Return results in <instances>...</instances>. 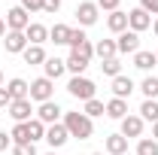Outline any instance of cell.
<instances>
[{
	"mask_svg": "<svg viewBox=\"0 0 158 155\" xmlns=\"http://www.w3.org/2000/svg\"><path fill=\"white\" fill-rule=\"evenodd\" d=\"M91 55H94V46L85 40L82 46H76V49H70V58H67V70L73 73V76H82L85 73V67L91 64Z\"/></svg>",
	"mask_w": 158,
	"mask_h": 155,
	"instance_id": "6da1fadb",
	"label": "cell"
},
{
	"mask_svg": "<svg viewBox=\"0 0 158 155\" xmlns=\"http://www.w3.org/2000/svg\"><path fill=\"white\" fill-rule=\"evenodd\" d=\"M64 128L70 131V137H79V140H88L94 134V125L85 113H64Z\"/></svg>",
	"mask_w": 158,
	"mask_h": 155,
	"instance_id": "7a4b0ae2",
	"label": "cell"
},
{
	"mask_svg": "<svg viewBox=\"0 0 158 155\" xmlns=\"http://www.w3.org/2000/svg\"><path fill=\"white\" fill-rule=\"evenodd\" d=\"M67 91H70L73 97H79V100L85 103V100H91V97H94L98 85H94V82H91L88 76H73L70 82H67Z\"/></svg>",
	"mask_w": 158,
	"mask_h": 155,
	"instance_id": "3957f363",
	"label": "cell"
},
{
	"mask_svg": "<svg viewBox=\"0 0 158 155\" xmlns=\"http://www.w3.org/2000/svg\"><path fill=\"white\" fill-rule=\"evenodd\" d=\"M52 91H55V82L46 76H40L31 82V100H37V103H46V100H52Z\"/></svg>",
	"mask_w": 158,
	"mask_h": 155,
	"instance_id": "277c9868",
	"label": "cell"
},
{
	"mask_svg": "<svg viewBox=\"0 0 158 155\" xmlns=\"http://www.w3.org/2000/svg\"><path fill=\"white\" fill-rule=\"evenodd\" d=\"M98 15H100V6H98V3H88V0H85V3H79V6H76V19H79L82 27H91V24L98 21Z\"/></svg>",
	"mask_w": 158,
	"mask_h": 155,
	"instance_id": "5b68a950",
	"label": "cell"
},
{
	"mask_svg": "<svg viewBox=\"0 0 158 155\" xmlns=\"http://www.w3.org/2000/svg\"><path fill=\"white\" fill-rule=\"evenodd\" d=\"M61 110L55 100H46V103H40V110H37V119L43 122V125H58V119H61Z\"/></svg>",
	"mask_w": 158,
	"mask_h": 155,
	"instance_id": "8992f818",
	"label": "cell"
},
{
	"mask_svg": "<svg viewBox=\"0 0 158 155\" xmlns=\"http://www.w3.org/2000/svg\"><path fill=\"white\" fill-rule=\"evenodd\" d=\"M27 24H31V15H27L21 6H12V9L6 12V27H9V31H27Z\"/></svg>",
	"mask_w": 158,
	"mask_h": 155,
	"instance_id": "52a82bcc",
	"label": "cell"
},
{
	"mask_svg": "<svg viewBox=\"0 0 158 155\" xmlns=\"http://www.w3.org/2000/svg\"><path fill=\"white\" fill-rule=\"evenodd\" d=\"M67 140H70V131L64 128V122H58V125H49V128H46V143H49L52 149L64 146Z\"/></svg>",
	"mask_w": 158,
	"mask_h": 155,
	"instance_id": "ba28073f",
	"label": "cell"
},
{
	"mask_svg": "<svg viewBox=\"0 0 158 155\" xmlns=\"http://www.w3.org/2000/svg\"><path fill=\"white\" fill-rule=\"evenodd\" d=\"M128 27L134 31V34H140V31H146V27H152V15L146 12V9H131L128 12Z\"/></svg>",
	"mask_w": 158,
	"mask_h": 155,
	"instance_id": "9c48e42d",
	"label": "cell"
},
{
	"mask_svg": "<svg viewBox=\"0 0 158 155\" xmlns=\"http://www.w3.org/2000/svg\"><path fill=\"white\" fill-rule=\"evenodd\" d=\"M116 49L118 52H131V55H137L140 52V34H134V31H125V34H118V40H116Z\"/></svg>",
	"mask_w": 158,
	"mask_h": 155,
	"instance_id": "30bf717a",
	"label": "cell"
},
{
	"mask_svg": "<svg viewBox=\"0 0 158 155\" xmlns=\"http://www.w3.org/2000/svg\"><path fill=\"white\" fill-rule=\"evenodd\" d=\"M3 46H6V52L21 55V52L27 49V37H24V31H9V34H6V40H3Z\"/></svg>",
	"mask_w": 158,
	"mask_h": 155,
	"instance_id": "8fae6325",
	"label": "cell"
},
{
	"mask_svg": "<svg viewBox=\"0 0 158 155\" xmlns=\"http://www.w3.org/2000/svg\"><path fill=\"white\" fill-rule=\"evenodd\" d=\"M24 37H27V46H43V43L49 40V27H46V24H37V21H31L27 31H24Z\"/></svg>",
	"mask_w": 158,
	"mask_h": 155,
	"instance_id": "7c38bea8",
	"label": "cell"
},
{
	"mask_svg": "<svg viewBox=\"0 0 158 155\" xmlns=\"http://www.w3.org/2000/svg\"><path fill=\"white\" fill-rule=\"evenodd\" d=\"M140 134H143V119L128 113V116L122 119V137H128V140H131V137H140Z\"/></svg>",
	"mask_w": 158,
	"mask_h": 155,
	"instance_id": "4fadbf2b",
	"label": "cell"
},
{
	"mask_svg": "<svg viewBox=\"0 0 158 155\" xmlns=\"http://www.w3.org/2000/svg\"><path fill=\"white\" fill-rule=\"evenodd\" d=\"M31 113H34L31 97L27 100H12V107H9V116L15 119V122H31Z\"/></svg>",
	"mask_w": 158,
	"mask_h": 155,
	"instance_id": "5bb4252c",
	"label": "cell"
},
{
	"mask_svg": "<svg viewBox=\"0 0 158 155\" xmlns=\"http://www.w3.org/2000/svg\"><path fill=\"white\" fill-rule=\"evenodd\" d=\"M6 88H9V94H12V100H27V97H31V85H27V82H24V79H9V85H6Z\"/></svg>",
	"mask_w": 158,
	"mask_h": 155,
	"instance_id": "9a60e30c",
	"label": "cell"
},
{
	"mask_svg": "<svg viewBox=\"0 0 158 155\" xmlns=\"http://www.w3.org/2000/svg\"><path fill=\"white\" fill-rule=\"evenodd\" d=\"M106 27H110L113 34H125V31H128V12H122V9L110 12V19H106Z\"/></svg>",
	"mask_w": 158,
	"mask_h": 155,
	"instance_id": "2e32d148",
	"label": "cell"
},
{
	"mask_svg": "<svg viewBox=\"0 0 158 155\" xmlns=\"http://www.w3.org/2000/svg\"><path fill=\"white\" fill-rule=\"evenodd\" d=\"M131 91H134V82H131V76H116V79H113V94H116V97L128 100V97H131Z\"/></svg>",
	"mask_w": 158,
	"mask_h": 155,
	"instance_id": "e0dca14e",
	"label": "cell"
},
{
	"mask_svg": "<svg viewBox=\"0 0 158 155\" xmlns=\"http://www.w3.org/2000/svg\"><path fill=\"white\" fill-rule=\"evenodd\" d=\"M106 152H110V155H125V152H128V137L110 134V137H106Z\"/></svg>",
	"mask_w": 158,
	"mask_h": 155,
	"instance_id": "ac0fdd59",
	"label": "cell"
},
{
	"mask_svg": "<svg viewBox=\"0 0 158 155\" xmlns=\"http://www.w3.org/2000/svg\"><path fill=\"white\" fill-rule=\"evenodd\" d=\"M106 116H110V119H118V122H122V119L128 116V100H122V97H113V100L106 103Z\"/></svg>",
	"mask_w": 158,
	"mask_h": 155,
	"instance_id": "d6986e66",
	"label": "cell"
},
{
	"mask_svg": "<svg viewBox=\"0 0 158 155\" xmlns=\"http://www.w3.org/2000/svg\"><path fill=\"white\" fill-rule=\"evenodd\" d=\"M21 58H24V64H46V49L43 46H27L24 52H21Z\"/></svg>",
	"mask_w": 158,
	"mask_h": 155,
	"instance_id": "ffe728a7",
	"label": "cell"
},
{
	"mask_svg": "<svg viewBox=\"0 0 158 155\" xmlns=\"http://www.w3.org/2000/svg\"><path fill=\"white\" fill-rule=\"evenodd\" d=\"M9 137H12L15 146H21V143H34V140H31V128H27V122H15V128L9 131Z\"/></svg>",
	"mask_w": 158,
	"mask_h": 155,
	"instance_id": "44dd1931",
	"label": "cell"
},
{
	"mask_svg": "<svg viewBox=\"0 0 158 155\" xmlns=\"http://www.w3.org/2000/svg\"><path fill=\"white\" fill-rule=\"evenodd\" d=\"M70 31H73V27H67V24H55V27L49 31V40H52L55 46H67V43H70Z\"/></svg>",
	"mask_w": 158,
	"mask_h": 155,
	"instance_id": "7402d4cb",
	"label": "cell"
},
{
	"mask_svg": "<svg viewBox=\"0 0 158 155\" xmlns=\"http://www.w3.org/2000/svg\"><path fill=\"white\" fill-rule=\"evenodd\" d=\"M46 79H58L64 70H67V61H61V58H46Z\"/></svg>",
	"mask_w": 158,
	"mask_h": 155,
	"instance_id": "603a6c76",
	"label": "cell"
},
{
	"mask_svg": "<svg viewBox=\"0 0 158 155\" xmlns=\"http://www.w3.org/2000/svg\"><path fill=\"white\" fill-rule=\"evenodd\" d=\"M116 40H100L98 46H94V55H98L100 61H106V58H116Z\"/></svg>",
	"mask_w": 158,
	"mask_h": 155,
	"instance_id": "cb8c5ba5",
	"label": "cell"
},
{
	"mask_svg": "<svg viewBox=\"0 0 158 155\" xmlns=\"http://www.w3.org/2000/svg\"><path fill=\"white\" fill-rule=\"evenodd\" d=\"M155 52H137V55H134V67H137V70H152V67H155Z\"/></svg>",
	"mask_w": 158,
	"mask_h": 155,
	"instance_id": "d4e9b609",
	"label": "cell"
},
{
	"mask_svg": "<svg viewBox=\"0 0 158 155\" xmlns=\"http://www.w3.org/2000/svg\"><path fill=\"white\" fill-rule=\"evenodd\" d=\"M140 91L146 94V100H158V76H146L140 82Z\"/></svg>",
	"mask_w": 158,
	"mask_h": 155,
	"instance_id": "484cf974",
	"label": "cell"
},
{
	"mask_svg": "<svg viewBox=\"0 0 158 155\" xmlns=\"http://www.w3.org/2000/svg\"><path fill=\"white\" fill-rule=\"evenodd\" d=\"M140 119H143V122H158V100H143Z\"/></svg>",
	"mask_w": 158,
	"mask_h": 155,
	"instance_id": "4316f807",
	"label": "cell"
},
{
	"mask_svg": "<svg viewBox=\"0 0 158 155\" xmlns=\"http://www.w3.org/2000/svg\"><path fill=\"white\" fill-rule=\"evenodd\" d=\"M106 113V103H100L98 97H91V100H85V116L94 119V116H103Z\"/></svg>",
	"mask_w": 158,
	"mask_h": 155,
	"instance_id": "83f0119b",
	"label": "cell"
},
{
	"mask_svg": "<svg viewBox=\"0 0 158 155\" xmlns=\"http://www.w3.org/2000/svg\"><path fill=\"white\" fill-rule=\"evenodd\" d=\"M100 70H103L106 76L116 79V76H122V61H118V58H106L103 64H100Z\"/></svg>",
	"mask_w": 158,
	"mask_h": 155,
	"instance_id": "f1b7e54d",
	"label": "cell"
},
{
	"mask_svg": "<svg viewBox=\"0 0 158 155\" xmlns=\"http://www.w3.org/2000/svg\"><path fill=\"white\" fill-rule=\"evenodd\" d=\"M137 155H158V143H155V140H149V137H140Z\"/></svg>",
	"mask_w": 158,
	"mask_h": 155,
	"instance_id": "f546056e",
	"label": "cell"
},
{
	"mask_svg": "<svg viewBox=\"0 0 158 155\" xmlns=\"http://www.w3.org/2000/svg\"><path fill=\"white\" fill-rule=\"evenodd\" d=\"M27 128H31V140H34V143H37V140H46V125H43L40 119H31Z\"/></svg>",
	"mask_w": 158,
	"mask_h": 155,
	"instance_id": "4dcf8cb0",
	"label": "cell"
},
{
	"mask_svg": "<svg viewBox=\"0 0 158 155\" xmlns=\"http://www.w3.org/2000/svg\"><path fill=\"white\" fill-rule=\"evenodd\" d=\"M85 40H88V37H85V31H79V27H76V31H70V43H67V46L76 49V46H82Z\"/></svg>",
	"mask_w": 158,
	"mask_h": 155,
	"instance_id": "1f68e13d",
	"label": "cell"
},
{
	"mask_svg": "<svg viewBox=\"0 0 158 155\" xmlns=\"http://www.w3.org/2000/svg\"><path fill=\"white\" fill-rule=\"evenodd\" d=\"M21 9L31 15V12H43V0H21Z\"/></svg>",
	"mask_w": 158,
	"mask_h": 155,
	"instance_id": "d6a6232c",
	"label": "cell"
},
{
	"mask_svg": "<svg viewBox=\"0 0 158 155\" xmlns=\"http://www.w3.org/2000/svg\"><path fill=\"white\" fill-rule=\"evenodd\" d=\"M12 155H37V146H34V143H21V146H12Z\"/></svg>",
	"mask_w": 158,
	"mask_h": 155,
	"instance_id": "836d02e7",
	"label": "cell"
},
{
	"mask_svg": "<svg viewBox=\"0 0 158 155\" xmlns=\"http://www.w3.org/2000/svg\"><path fill=\"white\" fill-rule=\"evenodd\" d=\"M61 9V0H43V12H49V15H55Z\"/></svg>",
	"mask_w": 158,
	"mask_h": 155,
	"instance_id": "e575fe53",
	"label": "cell"
},
{
	"mask_svg": "<svg viewBox=\"0 0 158 155\" xmlns=\"http://www.w3.org/2000/svg\"><path fill=\"white\" fill-rule=\"evenodd\" d=\"M140 9H146L149 15H158V0H140Z\"/></svg>",
	"mask_w": 158,
	"mask_h": 155,
	"instance_id": "d590c367",
	"label": "cell"
},
{
	"mask_svg": "<svg viewBox=\"0 0 158 155\" xmlns=\"http://www.w3.org/2000/svg\"><path fill=\"white\" fill-rule=\"evenodd\" d=\"M0 107H12V94H9V88H6V85L0 88Z\"/></svg>",
	"mask_w": 158,
	"mask_h": 155,
	"instance_id": "8d00e7d4",
	"label": "cell"
},
{
	"mask_svg": "<svg viewBox=\"0 0 158 155\" xmlns=\"http://www.w3.org/2000/svg\"><path fill=\"white\" fill-rule=\"evenodd\" d=\"M118 3H122V0H98V6H100V9H110V12H116V9H118Z\"/></svg>",
	"mask_w": 158,
	"mask_h": 155,
	"instance_id": "74e56055",
	"label": "cell"
},
{
	"mask_svg": "<svg viewBox=\"0 0 158 155\" xmlns=\"http://www.w3.org/2000/svg\"><path fill=\"white\" fill-rule=\"evenodd\" d=\"M9 143H12V137L0 131V152H6V149H9Z\"/></svg>",
	"mask_w": 158,
	"mask_h": 155,
	"instance_id": "f35d334b",
	"label": "cell"
},
{
	"mask_svg": "<svg viewBox=\"0 0 158 155\" xmlns=\"http://www.w3.org/2000/svg\"><path fill=\"white\" fill-rule=\"evenodd\" d=\"M152 140H155V143H158V122H155V125H152Z\"/></svg>",
	"mask_w": 158,
	"mask_h": 155,
	"instance_id": "ab89813d",
	"label": "cell"
},
{
	"mask_svg": "<svg viewBox=\"0 0 158 155\" xmlns=\"http://www.w3.org/2000/svg\"><path fill=\"white\" fill-rule=\"evenodd\" d=\"M0 37H6V24H3V19H0Z\"/></svg>",
	"mask_w": 158,
	"mask_h": 155,
	"instance_id": "60d3db41",
	"label": "cell"
},
{
	"mask_svg": "<svg viewBox=\"0 0 158 155\" xmlns=\"http://www.w3.org/2000/svg\"><path fill=\"white\" fill-rule=\"evenodd\" d=\"M152 31H155V37H158V19H155V21H152Z\"/></svg>",
	"mask_w": 158,
	"mask_h": 155,
	"instance_id": "b9f144b4",
	"label": "cell"
},
{
	"mask_svg": "<svg viewBox=\"0 0 158 155\" xmlns=\"http://www.w3.org/2000/svg\"><path fill=\"white\" fill-rule=\"evenodd\" d=\"M0 88H3V70H0Z\"/></svg>",
	"mask_w": 158,
	"mask_h": 155,
	"instance_id": "7bdbcfd3",
	"label": "cell"
},
{
	"mask_svg": "<svg viewBox=\"0 0 158 155\" xmlns=\"http://www.w3.org/2000/svg\"><path fill=\"white\" fill-rule=\"evenodd\" d=\"M91 155H103V152H91Z\"/></svg>",
	"mask_w": 158,
	"mask_h": 155,
	"instance_id": "ee69618b",
	"label": "cell"
},
{
	"mask_svg": "<svg viewBox=\"0 0 158 155\" xmlns=\"http://www.w3.org/2000/svg\"><path fill=\"white\" fill-rule=\"evenodd\" d=\"M49 155H58V152H49Z\"/></svg>",
	"mask_w": 158,
	"mask_h": 155,
	"instance_id": "f6af8a7d",
	"label": "cell"
},
{
	"mask_svg": "<svg viewBox=\"0 0 158 155\" xmlns=\"http://www.w3.org/2000/svg\"><path fill=\"white\" fill-rule=\"evenodd\" d=\"M155 58H158V52H155Z\"/></svg>",
	"mask_w": 158,
	"mask_h": 155,
	"instance_id": "bcb514c9",
	"label": "cell"
},
{
	"mask_svg": "<svg viewBox=\"0 0 158 155\" xmlns=\"http://www.w3.org/2000/svg\"><path fill=\"white\" fill-rule=\"evenodd\" d=\"M125 155H128V152H125Z\"/></svg>",
	"mask_w": 158,
	"mask_h": 155,
	"instance_id": "7dc6e473",
	"label": "cell"
}]
</instances>
